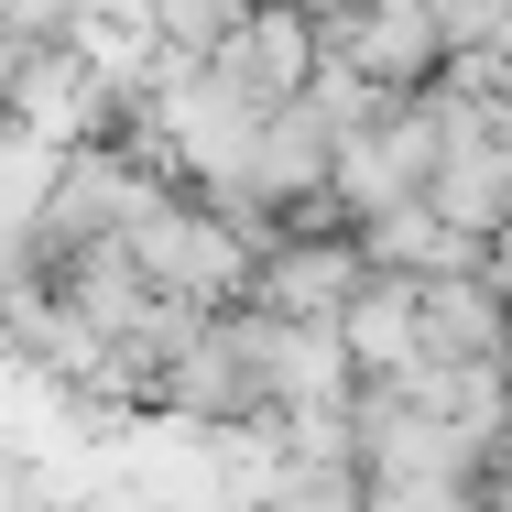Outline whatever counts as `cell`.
<instances>
[{
    "instance_id": "3957f363",
    "label": "cell",
    "mask_w": 512,
    "mask_h": 512,
    "mask_svg": "<svg viewBox=\"0 0 512 512\" xmlns=\"http://www.w3.org/2000/svg\"><path fill=\"white\" fill-rule=\"evenodd\" d=\"M502 327H512V306L480 273L414 284V360H502Z\"/></svg>"
},
{
    "instance_id": "7a4b0ae2",
    "label": "cell",
    "mask_w": 512,
    "mask_h": 512,
    "mask_svg": "<svg viewBox=\"0 0 512 512\" xmlns=\"http://www.w3.org/2000/svg\"><path fill=\"white\" fill-rule=\"evenodd\" d=\"M207 77H229L251 109L306 99V77H316V22L295 11V0H251V11H240V33L207 55Z\"/></svg>"
},
{
    "instance_id": "6da1fadb",
    "label": "cell",
    "mask_w": 512,
    "mask_h": 512,
    "mask_svg": "<svg viewBox=\"0 0 512 512\" xmlns=\"http://www.w3.org/2000/svg\"><path fill=\"white\" fill-rule=\"evenodd\" d=\"M316 66L404 99V88H425V77L447 66V33H436L425 0H360V11H327V22H316Z\"/></svg>"
}]
</instances>
